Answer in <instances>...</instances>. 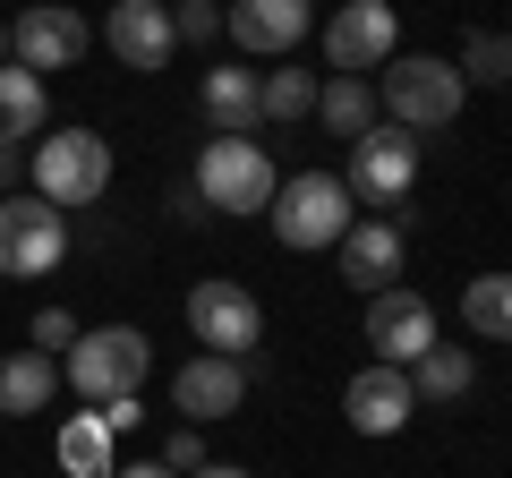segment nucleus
Segmentation results:
<instances>
[{"instance_id": "obj_30", "label": "nucleus", "mask_w": 512, "mask_h": 478, "mask_svg": "<svg viewBox=\"0 0 512 478\" xmlns=\"http://www.w3.org/2000/svg\"><path fill=\"white\" fill-rule=\"evenodd\" d=\"M111 478H180V470H163V461H128V470H111Z\"/></svg>"}, {"instance_id": "obj_9", "label": "nucleus", "mask_w": 512, "mask_h": 478, "mask_svg": "<svg viewBox=\"0 0 512 478\" xmlns=\"http://www.w3.org/2000/svg\"><path fill=\"white\" fill-rule=\"evenodd\" d=\"M393 43H402L393 0H342V9L325 18V69H333V77L384 69V60H393Z\"/></svg>"}, {"instance_id": "obj_13", "label": "nucleus", "mask_w": 512, "mask_h": 478, "mask_svg": "<svg viewBox=\"0 0 512 478\" xmlns=\"http://www.w3.org/2000/svg\"><path fill=\"white\" fill-rule=\"evenodd\" d=\"M308 26H316L308 0H231V43L248 60H291L308 43Z\"/></svg>"}, {"instance_id": "obj_8", "label": "nucleus", "mask_w": 512, "mask_h": 478, "mask_svg": "<svg viewBox=\"0 0 512 478\" xmlns=\"http://www.w3.org/2000/svg\"><path fill=\"white\" fill-rule=\"evenodd\" d=\"M188 333H197L214 359H248L256 342H265V308H256V291H239V282H197L188 291Z\"/></svg>"}, {"instance_id": "obj_1", "label": "nucleus", "mask_w": 512, "mask_h": 478, "mask_svg": "<svg viewBox=\"0 0 512 478\" xmlns=\"http://www.w3.org/2000/svg\"><path fill=\"white\" fill-rule=\"evenodd\" d=\"M154 368V342L137 325H94L77 333V350L60 359V385H77L86 402H120V393H137Z\"/></svg>"}, {"instance_id": "obj_18", "label": "nucleus", "mask_w": 512, "mask_h": 478, "mask_svg": "<svg viewBox=\"0 0 512 478\" xmlns=\"http://www.w3.org/2000/svg\"><path fill=\"white\" fill-rule=\"evenodd\" d=\"M205 111H214L222 137H248L265 120V77L256 69H205Z\"/></svg>"}, {"instance_id": "obj_4", "label": "nucleus", "mask_w": 512, "mask_h": 478, "mask_svg": "<svg viewBox=\"0 0 512 478\" xmlns=\"http://www.w3.org/2000/svg\"><path fill=\"white\" fill-rule=\"evenodd\" d=\"M461 94H470V86H461V69H453V60L410 52V60H393V69H384V94H376V103L393 111V129L427 137V129H453Z\"/></svg>"}, {"instance_id": "obj_26", "label": "nucleus", "mask_w": 512, "mask_h": 478, "mask_svg": "<svg viewBox=\"0 0 512 478\" xmlns=\"http://www.w3.org/2000/svg\"><path fill=\"white\" fill-rule=\"evenodd\" d=\"M26 350H52V359L77 350V316L69 308H35V342H26Z\"/></svg>"}, {"instance_id": "obj_21", "label": "nucleus", "mask_w": 512, "mask_h": 478, "mask_svg": "<svg viewBox=\"0 0 512 478\" xmlns=\"http://www.w3.org/2000/svg\"><path fill=\"white\" fill-rule=\"evenodd\" d=\"M470 385H478V359L461 342H436L419 368H410V393H419V402H461Z\"/></svg>"}, {"instance_id": "obj_12", "label": "nucleus", "mask_w": 512, "mask_h": 478, "mask_svg": "<svg viewBox=\"0 0 512 478\" xmlns=\"http://www.w3.org/2000/svg\"><path fill=\"white\" fill-rule=\"evenodd\" d=\"M9 60L18 69H77L86 60V18L77 9H60V0H43V9H26L18 26H9Z\"/></svg>"}, {"instance_id": "obj_32", "label": "nucleus", "mask_w": 512, "mask_h": 478, "mask_svg": "<svg viewBox=\"0 0 512 478\" xmlns=\"http://www.w3.org/2000/svg\"><path fill=\"white\" fill-rule=\"evenodd\" d=\"M197 478H248V470H231V461H205V470Z\"/></svg>"}, {"instance_id": "obj_28", "label": "nucleus", "mask_w": 512, "mask_h": 478, "mask_svg": "<svg viewBox=\"0 0 512 478\" xmlns=\"http://www.w3.org/2000/svg\"><path fill=\"white\" fill-rule=\"evenodd\" d=\"M154 461H163V470H188V478H197V470H205V436H197V427H171Z\"/></svg>"}, {"instance_id": "obj_22", "label": "nucleus", "mask_w": 512, "mask_h": 478, "mask_svg": "<svg viewBox=\"0 0 512 478\" xmlns=\"http://www.w3.org/2000/svg\"><path fill=\"white\" fill-rule=\"evenodd\" d=\"M60 470H69V478H111V427H103V410L60 427Z\"/></svg>"}, {"instance_id": "obj_23", "label": "nucleus", "mask_w": 512, "mask_h": 478, "mask_svg": "<svg viewBox=\"0 0 512 478\" xmlns=\"http://www.w3.org/2000/svg\"><path fill=\"white\" fill-rule=\"evenodd\" d=\"M461 316H470V333H487V342H512V274H478L470 291H461Z\"/></svg>"}, {"instance_id": "obj_14", "label": "nucleus", "mask_w": 512, "mask_h": 478, "mask_svg": "<svg viewBox=\"0 0 512 478\" xmlns=\"http://www.w3.org/2000/svg\"><path fill=\"white\" fill-rule=\"evenodd\" d=\"M248 402V376H239V359H188L180 376H171V410H180L188 427H214V419H231V410Z\"/></svg>"}, {"instance_id": "obj_7", "label": "nucleus", "mask_w": 512, "mask_h": 478, "mask_svg": "<svg viewBox=\"0 0 512 478\" xmlns=\"http://www.w3.org/2000/svg\"><path fill=\"white\" fill-rule=\"evenodd\" d=\"M350 197L359 205H410V188H419V137L393 129V120H376V129L350 146Z\"/></svg>"}, {"instance_id": "obj_16", "label": "nucleus", "mask_w": 512, "mask_h": 478, "mask_svg": "<svg viewBox=\"0 0 512 478\" xmlns=\"http://www.w3.org/2000/svg\"><path fill=\"white\" fill-rule=\"evenodd\" d=\"M333 248H342V282H350V291L376 299V291L402 282V231H393V222H350Z\"/></svg>"}, {"instance_id": "obj_15", "label": "nucleus", "mask_w": 512, "mask_h": 478, "mask_svg": "<svg viewBox=\"0 0 512 478\" xmlns=\"http://www.w3.org/2000/svg\"><path fill=\"white\" fill-rule=\"evenodd\" d=\"M342 410H350V427H359V436H393V427H410V410H419L410 368H384V359H367V368L350 376Z\"/></svg>"}, {"instance_id": "obj_3", "label": "nucleus", "mask_w": 512, "mask_h": 478, "mask_svg": "<svg viewBox=\"0 0 512 478\" xmlns=\"http://www.w3.org/2000/svg\"><path fill=\"white\" fill-rule=\"evenodd\" d=\"M274 188H282V171H274V154L256 146V137H214V146L197 154V205L205 214H265L274 205Z\"/></svg>"}, {"instance_id": "obj_31", "label": "nucleus", "mask_w": 512, "mask_h": 478, "mask_svg": "<svg viewBox=\"0 0 512 478\" xmlns=\"http://www.w3.org/2000/svg\"><path fill=\"white\" fill-rule=\"evenodd\" d=\"M9 180H18V146H0V188H9Z\"/></svg>"}, {"instance_id": "obj_5", "label": "nucleus", "mask_w": 512, "mask_h": 478, "mask_svg": "<svg viewBox=\"0 0 512 478\" xmlns=\"http://www.w3.org/2000/svg\"><path fill=\"white\" fill-rule=\"evenodd\" d=\"M35 197L43 205H60V214H69V205H94L111 188V137H94V129H60V137H43L35 146Z\"/></svg>"}, {"instance_id": "obj_27", "label": "nucleus", "mask_w": 512, "mask_h": 478, "mask_svg": "<svg viewBox=\"0 0 512 478\" xmlns=\"http://www.w3.org/2000/svg\"><path fill=\"white\" fill-rule=\"evenodd\" d=\"M171 26H180V43H214V35H222V9H214V0H180Z\"/></svg>"}, {"instance_id": "obj_24", "label": "nucleus", "mask_w": 512, "mask_h": 478, "mask_svg": "<svg viewBox=\"0 0 512 478\" xmlns=\"http://www.w3.org/2000/svg\"><path fill=\"white\" fill-rule=\"evenodd\" d=\"M453 69H461V86H504L512 77V35H470Z\"/></svg>"}, {"instance_id": "obj_11", "label": "nucleus", "mask_w": 512, "mask_h": 478, "mask_svg": "<svg viewBox=\"0 0 512 478\" xmlns=\"http://www.w3.org/2000/svg\"><path fill=\"white\" fill-rule=\"evenodd\" d=\"M103 43L120 69H163L180 52V26H171V0H111L103 18Z\"/></svg>"}, {"instance_id": "obj_19", "label": "nucleus", "mask_w": 512, "mask_h": 478, "mask_svg": "<svg viewBox=\"0 0 512 478\" xmlns=\"http://www.w3.org/2000/svg\"><path fill=\"white\" fill-rule=\"evenodd\" d=\"M43 120H52V94H43V77L18 69V60H0V146L35 137Z\"/></svg>"}, {"instance_id": "obj_25", "label": "nucleus", "mask_w": 512, "mask_h": 478, "mask_svg": "<svg viewBox=\"0 0 512 478\" xmlns=\"http://www.w3.org/2000/svg\"><path fill=\"white\" fill-rule=\"evenodd\" d=\"M316 86H325V77H308V69H274L265 77V120H308Z\"/></svg>"}, {"instance_id": "obj_33", "label": "nucleus", "mask_w": 512, "mask_h": 478, "mask_svg": "<svg viewBox=\"0 0 512 478\" xmlns=\"http://www.w3.org/2000/svg\"><path fill=\"white\" fill-rule=\"evenodd\" d=\"M0 60H9V26H0Z\"/></svg>"}, {"instance_id": "obj_10", "label": "nucleus", "mask_w": 512, "mask_h": 478, "mask_svg": "<svg viewBox=\"0 0 512 478\" xmlns=\"http://www.w3.org/2000/svg\"><path fill=\"white\" fill-rule=\"evenodd\" d=\"M367 342H376L384 368H419L427 350H436V308H427V291H410V282L376 291L367 299Z\"/></svg>"}, {"instance_id": "obj_2", "label": "nucleus", "mask_w": 512, "mask_h": 478, "mask_svg": "<svg viewBox=\"0 0 512 478\" xmlns=\"http://www.w3.org/2000/svg\"><path fill=\"white\" fill-rule=\"evenodd\" d=\"M274 239L282 248H333V239L359 222V197H350L342 171H299L291 188H274Z\"/></svg>"}, {"instance_id": "obj_20", "label": "nucleus", "mask_w": 512, "mask_h": 478, "mask_svg": "<svg viewBox=\"0 0 512 478\" xmlns=\"http://www.w3.org/2000/svg\"><path fill=\"white\" fill-rule=\"evenodd\" d=\"M316 120H325L342 146H359V137L376 129V86H367V77H325V86H316Z\"/></svg>"}, {"instance_id": "obj_29", "label": "nucleus", "mask_w": 512, "mask_h": 478, "mask_svg": "<svg viewBox=\"0 0 512 478\" xmlns=\"http://www.w3.org/2000/svg\"><path fill=\"white\" fill-rule=\"evenodd\" d=\"M137 419H146V410H137V393H120V402H103V427H111V436H120V427H137Z\"/></svg>"}, {"instance_id": "obj_17", "label": "nucleus", "mask_w": 512, "mask_h": 478, "mask_svg": "<svg viewBox=\"0 0 512 478\" xmlns=\"http://www.w3.org/2000/svg\"><path fill=\"white\" fill-rule=\"evenodd\" d=\"M52 393H60L52 350H9L0 359V419H35V410H52Z\"/></svg>"}, {"instance_id": "obj_6", "label": "nucleus", "mask_w": 512, "mask_h": 478, "mask_svg": "<svg viewBox=\"0 0 512 478\" xmlns=\"http://www.w3.org/2000/svg\"><path fill=\"white\" fill-rule=\"evenodd\" d=\"M69 257V214L60 205H43L35 188H9L0 197V274L9 282H35V274H52V265Z\"/></svg>"}]
</instances>
